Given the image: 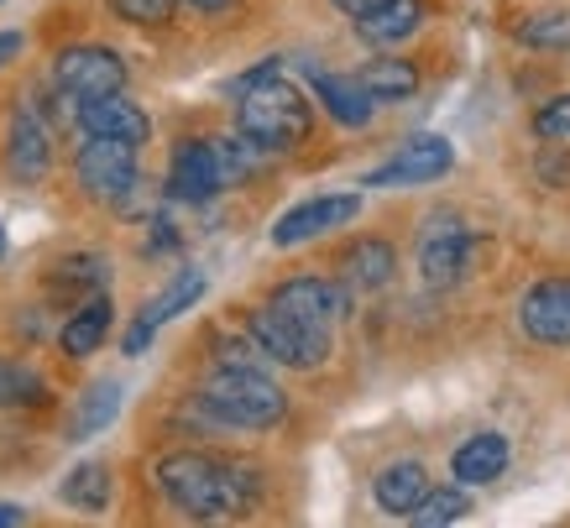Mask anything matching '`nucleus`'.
Segmentation results:
<instances>
[{
    "instance_id": "obj_3",
    "label": "nucleus",
    "mask_w": 570,
    "mask_h": 528,
    "mask_svg": "<svg viewBox=\"0 0 570 528\" xmlns=\"http://www.w3.org/2000/svg\"><path fill=\"white\" fill-rule=\"evenodd\" d=\"M236 120H242V137L257 141L262 153H294L309 137V95L277 79V63H262L257 74L242 79Z\"/></svg>"
},
{
    "instance_id": "obj_31",
    "label": "nucleus",
    "mask_w": 570,
    "mask_h": 528,
    "mask_svg": "<svg viewBox=\"0 0 570 528\" xmlns=\"http://www.w3.org/2000/svg\"><path fill=\"white\" fill-rule=\"evenodd\" d=\"M534 131L544 141H570V95H554L544 110L534 116Z\"/></svg>"
},
{
    "instance_id": "obj_23",
    "label": "nucleus",
    "mask_w": 570,
    "mask_h": 528,
    "mask_svg": "<svg viewBox=\"0 0 570 528\" xmlns=\"http://www.w3.org/2000/svg\"><path fill=\"white\" fill-rule=\"evenodd\" d=\"M419 21H424V0H387L356 21V32L366 42H403L409 32H419Z\"/></svg>"
},
{
    "instance_id": "obj_15",
    "label": "nucleus",
    "mask_w": 570,
    "mask_h": 528,
    "mask_svg": "<svg viewBox=\"0 0 570 528\" xmlns=\"http://www.w3.org/2000/svg\"><path fill=\"white\" fill-rule=\"evenodd\" d=\"M356 209H362L356 194H320V199H304V205H294L273 225V246H304V241L325 236L335 225L356 221Z\"/></svg>"
},
{
    "instance_id": "obj_19",
    "label": "nucleus",
    "mask_w": 570,
    "mask_h": 528,
    "mask_svg": "<svg viewBox=\"0 0 570 528\" xmlns=\"http://www.w3.org/2000/svg\"><path fill=\"white\" fill-rule=\"evenodd\" d=\"M356 85L372 95V105H403L419 95V69L397 52H382V58H366L356 69Z\"/></svg>"
},
{
    "instance_id": "obj_32",
    "label": "nucleus",
    "mask_w": 570,
    "mask_h": 528,
    "mask_svg": "<svg viewBox=\"0 0 570 528\" xmlns=\"http://www.w3.org/2000/svg\"><path fill=\"white\" fill-rule=\"evenodd\" d=\"M539 173H544L554 188L570 184V157H539Z\"/></svg>"
},
{
    "instance_id": "obj_9",
    "label": "nucleus",
    "mask_w": 570,
    "mask_h": 528,
    "mask_svg": "<svg viewBox=\"0 0 570 528\" xmlns=\"http://www.w3.org/2000/svg\"><path fill=\"white\" fill-rule=\"evenodd\" d=\"M283 314H294L304 324H320V330H335V324L351 314V289L341 283H330V277H288V283H277L273 299Z\"/></svg>"
},
{
    "instance_id": "obj_17",
    "label": "nucleus",
    "mask_w": 570,
    "mask_h": 528,
    "mask_svg": "<svg viewBox=\"0 0 570 528\" xmlns=\"http://www.w3.org/2000/svg\"><path fill=\"white\" fill-rule=\"evenodd\" d=\"M110 320H116V309H110V293H89L85 304H79L69 320H63V330H58V345H63V356H73V361L95 356V351L105 345V335H110Z\"/></svg>"
},
{
    "instance_id": "obj_5",
    "label": "nucleus",
    "mask_w": 570,
    "mask_h": 528,
    "mask_svg": "<svg viewBox=\"0 0 570 528\" xmlns=\"http://www.w3.org/2000/svg\"><path fill=\"white\" fill-rule=\"evenodd\" d=\"M419 277L424 289H455L471 273V256H476V236L455 209H434L430 221L419 225Z\"/></svg>"
},
{
    "instance_id": "obj_26",
    "label": "nucleus",
    "mask_w": 570,
    "mask_h": 528,
    "mask_svg": "<svg viewBox=\"0 0 570 528\" xmlns=\"http://www.w3.org/2000/svg\"><path fill=\"white\" fill-rule=\"evenodd\" d=\"M58 497L79 512H105L110 508V471H105L100 460H89L79 471H69V481L58 487Z\"/></svg>"
},
{
    "instance_id": "obj_16",
    "label": "nucleus",
    "mask_w": 570,
    "mask_h": 528,
    "mask_svg": "<svg viewBox=\"0 0 570 528\" xmlns=\"http://www.w3.org/2000/svg\"><path fill=\"white\" fill-rule=\"evenodd\" d=\"M393 273H397L393 241L362 236V241H351L346 252H341V277H346L351 293H377V289H387V283H393Z\"/></svg>"
},
{
    "instance_id": "obj_13",
    "label": "nucleus",
    "mask_w": 570,
    "mask_h": 528,
    "mask_svg": "<svg viewBox=\"0 0 570 528\" xmlns=\"http://www.w3.org/2000/svg\"><path fill=\"white\" fill-rule=\"evenodd\" d=\"M199 293H205V273H199V267H184V273H178L174 283H168V289L157 293L153 304H147L137 320H131V330H126V341H121L126 356H141V351L153 345V335L163 330V324L178 320V314H184L189 304H199Z\"/></svg>"
},
{
    "instance_id": "obj_8",
    "label": "nucleus",
    "mask_w": 570,
    "mask_h": 528,
    "mask_svg": "<svg viewBox=\"0 0 570 528\" xmlns=\"http://www.w3.org/2000/svg\"><path fill=\"white\" fill-rule=\"evenodd\" d=\"M455 163V147L445 137H434V131H419L397 147L382 168L366 173V184L372 188H419V184H440Z\"/></svg>"
},
{
    "instance_id": "obj_25",
    "label": "nucleus",
    "mask_w": 570,
    "mask_h": 528,
    "mask_svg": "<svg viewBox=\"0 0 570 528\" xmlns=\"http://www.w3.org/2000/svg\"><path fill=\"white\" fill-rule=\"evenodd\" d=\"M471 512V497H466V487L455 481V487H430V492L414 502V512H409V524H419V528H445V524H461Z\"/></svg>"
},
{
    "instance_id": "obj_30",
    "label": "nucleus",
    "mask_w": 570,
    "mask_h": 528,
    "mask_svg": "<svg viewBox=\"0 0 570 528\" xmlns=\"http://www.w3.org/2000/svg\"><path fill=\"white\" fill-rule=\"evenodd\" d=\"M105 6L121 21H131V27H163L178 11V0H105Z\"/></svg>"
},
{
    "instance_id": "obj_18",
    "label": "nucleus",
    "mask_w": 570,
    "mask_h": 528,
    "mask_svg": "<svg viewBox=\"0 0 570 528\" xmlns=\"http://www.w3.org/2000/svg\"><path fill=\"white\" fill-rule=\"evenodd\" d=\"M309 89L320 95V105H325L330 116L341 120L346 131H362L366 120H372V95H366L362 85H356V74H325V69H314L309 74Z\"/></svg>"
},
{
    "instance_id": "obj_11",
    "label": "nucleus",
    "mask_w": 570,
    "mask_h": 528,
    "mask_svg": "<svg viewBox=\"0 0 570 528\" xmlns=\"http://www.w3.org/2000/svg\"><path fill=\"white\" fill-rule=\"evenodd\" d=\"M519 324L539 345H570V277H544L523 293Z\"/></svg>"
},
{
    "instance_id": "obj_14",
    "label": "nucleus",
    "mask_w": 570,
    "mask_h": 528,
    "mask_svg": "<svg viewBox=\"0 0 570 528\" xmlns=\"http://www.w3.org/2000/svg\"><path fill=\"white\" fill-rule=\"evenodd\" d=\"M220 163H215V147L209 137H194V141H178L174 147V163H168V199L178 205H205L220 194Z\"/></svg>"
},
{
    "instance_id": "obj_10",
    "label": "nucleus",
    "mask_w": 570,
    "mask_h": 528,
    "mask_svg": "<svg viewBox=\"0 0 570 528\" xmlns=\"http://www.w3.org/2000/svg\"><path fill=\"white\" fill-rule=\"evenodd\" d=\"M73 120L85 137H116L131 141V147H147L153 141V120L137 100H126L121 89L116 95H95V100H73Z\"/></svg>"
},
{
    "instance_id": "obj_24",
    "label": "nucleus",
    "mask_w": 570,
    "mask_h": 528,
    "mask_svg": "<svg viewBox=\"0 0 570 528\" xmlns=\"http://www.w3.org/2000/svg\"><path fill=\"white\" fill-rule=\"evenodd\" d=\"M116 413H121V382H95V388L79 398V409H73V419H69V440L100 434Z\"/></svg>"
},
{
    "instance_id": "obj_6",
    "label": "nucleus",
    "mask_w": 570,
    "mask_h": 528,
    "mask_svg": "<svg viewBox=\"0 0 570 528\" xmlns=\"http://www.w3.org/2000/svg\"><path fill=\"white\" fill-rule=\"evenodd\" d=\"M73 178L89 199L100 205H121L126 194H137L141 168H137V147L116 137H85L79 157H73Z\"/></svg>"
},
{
    "instance_id": "obj_36",
    "label": "nucleus",
    "mask_w": 570,
    "mask_h": 528,
    "mask_svg": "<svg viewBox=\"0 0 570 528\" xmlns=\"http://www.w3.org/2000/svg\"><path fill=\"white\" fill-rule=\"evenodd\" d=\"M21 518H27V512H21L17 502H0V528H6V524H21Z\"/></svg>"
},
{
    "instance_id": "obj_22",
    "label": "nucleus",
    "mask_w": 570,
    "mask_h": 528,
    "mask_svg": "<svg viewBox=\"0 0 570 528\" xmlns=\"http://www.w3.org/2000/svg\"><path fill=\"white\" fill-rule=\"evenodd\" d=\"M105 289H110V262H105V256H89V252L63 256L48 273V293H58V299H79V304H85L89 293H105Z\"/></svg>"
},
{
    "instance_id": "obj_27",
    "label": "nucleus",
    "mask_w": 570,
    "mask_h": 528,
    "mask_svg": "<svg viewBox=\"0 0 570 528\" xmlns=\"http://www.w3.org/2000/svg\"><path fill=\"white\" fill-rule=\"evenodd\" d=\"M209 147H215V163H220V184H246L252 178V168L262 163V147L246 137H209Z\"/></svg>"
},
{
    "instance_id": "obj_35",
    "label": "nucleus",
    "mask_w": 570,
    "mask_h": 528,
    "mask_svg": "<svg viewBox=\"0 0 570 528\" xmlns=\"http://www.w3.org/2000/svg\"><path fill=\"white\" fill-rule=\"evenodd\" d=\"M194 11H205V17H220V11H230L236 0H189Z\"/></svg>"
},
{
    "instance_id": "obj_2",
    "label": "nucleus",
    "mask_w": 570,
    "mask_h": 528,
    "mask_svg": "<svg viewBox=\"0 0 570 528\" xmlns=\"http://www.w3.org/2000/svg\"><path fill=\"white\" fill-rule=\"evenodd\" d=\"M189 409L205 424L199 434H262L288 419V398L262 366H215Z\"/></svg>"
},
{
    "instance_id": "obj_21",
    "label": "nucleus",
    "mask_w": 570,
    "mask_h": 528,
    "mask_svg": "<svg viewBox=\"0 0 570 528\" xmlns=\"http://www.w3.org/2000/svg\"><path fill=\"white\" fill-rule=\"evenodd\" d=\"M450 471H455L461 487H487V481H498L502 471H508V440L492 434V429L471 434V440L450 456Z\"/></svg>"
},
{
    "instance_id": "obj_28",
    "label": "nucleus",
    "mask_w": 570,
    "mask_h": 528,
    "mask_svg": "<svg viewBox=\"0 0 570 528\" xmlns=\"http://www.w3.org/2000/svg\"><path fill=\"white\" fill-rule=\"evenodd\" d=\"M37 403H48V388H42V377L27 372V366H0V409H37Z\"/></svg>"
},
{
    "instance_id": "obj_12",
    "label": "nucleus",
    "mask_w": 570,
    "mask_h": 528,
    "mask_svg": "<svg viewBox=\"0 0 570 528\" xmlns=\"http://www.w3.org/2000/svg\"><path fill=\"white\" fill-rule=\"evenodd\" d=\"M6 168H11L17 184H42L52 168V131L32 105H21L17 116H11V131H6Z\"/></svg>"
},
{
    "instance_id": "obj_20",
    "label": "nucleus",
    "mask_w": 570,
    "mask_h": 528,
    "mask_svg": "<svg viewBox=\"0 0 570 528\" xmlns=\"http://www.w3.org/2000/svg\"><path fill=\"white\" fill-rule=\"evenodd\" d=\"M424 492H430L424 460H393V466L377 471V481H372V497H377V508L387 512V518H409Z\"/></svg>"
},
{
    "instance_id": "obj_4",
    "label": "nucleus",
    "mask_w": 570,
    "mask_h": 528,
    "mask_svg": "<svg viewBox=\"0 0 570 528\" xmlns=\"http://www.w3.org/2000/svg\"><path fill=\"white\" fill-rule=\"evenodd\" d=\"M246 335L262 345V356L277 366H294V372H314L330 361V330L304 324L294 314H283L277 304H262L246 314Z\"/></svg>"
},
{
    "instance_id": "obj_33",
    "label": "nucleus",
    "mask_w": 570,
    "mask_h": 528,
    "mask_svg": "<svg viewBox=\"0 0 570 528\" xmlns=\"http://www.w3.org/2000/svg\"><path fill=\"white\" fill-rule=\"evenodd\" d=\"M377 6H387V0H335V11H346L351 21H362L366 11H377Z\"/></svg>"
},
{
    "instance_id": "obj_37",
    "label": "nucleus",
    "mask_w": 570,
    "mask_h": 528,
    "mask_svg": "<svg viewBox=\"0 0 570 528\" xmlns=\"http://www.w3.org/2000/svg\"><path fill=\"white\" fill-rule=\"evenodd\" d=\"M0 256H6V225H0Z\"/></svg>"
},
{
    "instance_id": "obj_29",
    "label": "nucleus",
    "mask_w": 570,
    "mask_h": 528,
    "mask_svg": "<svg viewBox=\"0 0 570 528\" xmlns=\"http://www.w3.org/2000/svg\"><path fill=\"white\" fill-rule=\"evenodd\" d=\"M519 37L529 48H570V11H544V17L523 21Z\"/></svg>"
},
{
    "instance_id": "obj_34",
    "label": "nucleus",
    "mask_w": 570,
    "mask_h": 528,
    "mask_svg": "<svg viewBox=\"0 0 570 528\" xmlns=\"http://www.w3.org/2000/svg\"><path fill=\"white\" fill-rule=\"evenodd\" d=\"M17 52H21V32H0V69H6Z\"/></svg>"
},
{
    "instance_id": "obj_7",
    "label": "nucleus",
    "mask_w": 570,
    "mask_h": 528,
    "mask_svg": "<svg viewBox=\"0 0 570 528\" xmlns=\"http://www.w3.org/2000/svg\"><path fill=\"white\" fill-rule=\"evenodd\" d=\"M52 85L63 100H95V95H116L126 89V63L116 48H100V42H79V48H63L52 58Z\"/></svg>"
},
{
    "instance_id": "obj_1",
    "label": "nucleus",
    "mask_w": 570,
    "mask_h": 528,
    "mask_svg": "<svg viewBox=\"0 0 570 528\" xmlns=\"http://www.w3.org/2000/svg\"><path fill=\"white\" fill-rule=\"evenodd\" d=\"M157 492L168 497L184 518L215 524V518H246L262 497L257 466L246 460H215L205 450H174L157 460Z\"/></svg>"
}]
</instances>
